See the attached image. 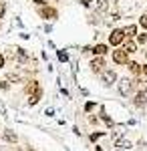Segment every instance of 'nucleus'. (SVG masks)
<instances>
[{"label": "nucleus", "instance_id": "nucleus-5", "mask_svg": "<svg viewBox=\"0 0 147 151\" xmlns=\"http://www.w3.org/2000/svg\"><path fill=\"white\" fill-rule=\"evenodd\" d=\"M89 67L95 75H103V73H105V67H107V65H105V57H95L91 60Z\"/></svg>", "mask_w": 147, "mask_h": 151}, {"label": "nucleus", "instance_id": "nucleus-25", "mask_svg": "<svg viewBox=\"0 0 147 151\" xmlns=\"http://www.w3.org/2000/svg\"><path fill=\"white\" fill-rule=\"evenodd\" d=\"M0 89H2V91H8V89H10V85H8L6 81H0Z\"/></svg>", "mask_w": 147, "mask_h": 151}, {"label": "nucleus", "instance_id": "nucleus-23", "mask_svg": "<svg viewBox=\"0 0 147 151\" xmlns=\"http://www.w3.org/2000/svg\"><path fill=\"white\" fill-rule=\"evenodd\" d=\"M95 107H97V103H93V101H89V103L85 105V113H91V111H93Z\"/></svg>", "mask_w": 147, "mask_h": 151}, {"label": "nucleus", "instance_id": "nucleus-27", "mask_svg": "<svg viewBox=\"0 0 147 151\" xmlns=\"http://www.w3.org/2000/svg\"><path fill=\"white\" fill-rule=\"evenodd\" d=\"M4 65H6V58H4V55H2V52H0V69H2Z\"/></svg>", "mask_w": 147, "mask_h": 151}, {"label": "nucleus", "instance_id": "nucleus-3", "mask_svg": "<svg viewBox=\"0 0 147 151\" xmlns=\"http://www.w3.org/2000/svg\"><path fill=\"white\" fill-rule=\"evenodd\" d=\"M123 42H125L123 28H113V30L109 32V45H113V47H119V45H123Z\"/></svg>", "mask_w": 147, "mask_h": 151}, {"label": "nucleus", "instance_id": "nucleus-34", "mask_svg": "<svg viewBox=\"0 0 147 151\" xmlns=\"http://www.w3.org/2000/svg\"><path fill=\"white\" fill-rule=\"evenodd\" d=\"M145 107H147V105H145Z\"/></svg>", "mask_w": 147, "mask_h": 151}, {"label": "nucleus", "instance_id": "nucleus-32", "mask_svg": "<svg viewBox=\"0 0 147 151\" xmlns=\"http://www.w3.org/2000/svg\"><path fill=\"white\" fill-rule=\"evenodd\" d=\"M115 151H123V149H119V147H115Z\"/></svg>", "mask_w": 147, "mask_h": 151}, {"label": "nucleus", "instance_id": "nucleus-11", "mask_svg": "<svg viewBox=\"0 0 147 151\" xmlns=\"http://www.w3.org/2000/svg\"><path fill=\"white\" fill-rule=\"evenodd\" d=\"M133 89H135L137 93L147 95V81H143V79H139V81H133Z\"/></svg>", "mask_w": 147, "mask_h": 151}, {"label": "nucleus", "instance_id": "nucleus-14", "mask_svg": "<svg viewBox=\"0 0 147 151\" xmlns=\"http://www.w3.org/2000/svg\"><path fill=\"white\" fill-rule=\"evenodd\" d=\"M127 69H129L131 75H139V73H141V65L135 63V60H129V63H127Z\"/></svg>", "mask_w": 147, "mask_h": 151}, {"label": "nucleus", "instance_id": "nucleus-26", "mask_svg": "<svg viewBox=\"0 0 147 151\" xmlns=\"http://www.w3.org/2000/svg\"><path fill=\"white\" fill-rule=\"evenodd\" d=\"M4 12H6V2H0V18L4 16Z\"/></svg>", "mask_w": 147, "mask_h": 151}, {"label": "nucleus", "instance_id": "nucleus-20", "mask_svg": "<svg viewBox=\"0 0 147 151\" xmlns=\"http://www.w3.org/2000/svg\"><path fill=\"white\" fill-rule=\"evenodd\" d=\"M137 45H147V32L137 35Z\"/></svg>", "mask_w": 147, "mask_h": 151}, {"label": "nucleus", "instance_id": "nucleus-19", "mask_svg": "<svg viewBox=\"0 0 147 151\" xmlns=\"http://www.w3.org/2000/svg\"><path fill=\"white\" fill-rule=\"evenodd\" d=\"M101 119L105 121V123H107V125H109V127H113V121H111V117L107 115V113H105L103 109H101Z\"/></svg>", "mask_w": 147, "mask_h": 151}, {"label": "nucleus", "instance_id": "nucleus-12", "mask_svg": "<svg viewBox=\"0 0 147 151\" xmlns=\"http://www.w3.org/2000/svg\"><path fill=\"white\" fill-rule=\"evenodd\" d=\"M123 35H125V38H133V36H137L139 32H137V26L135 24H127L123 28Z\"/></svg>", "mask_w": 147, "mask_h": 151}, {"label": "nucleus", "instance_id": "nucleus-9", "mask_svg": "<svg viewBox=\"0 0 147 151\" xmlns=\"http://www.w3.org/2000/svg\"><path fill=\"white\" fill-rule=\"evenodd\" d=\"M16 50H18V52H14V55H12V58H14L16 63H20V65H26L30 58H28V55H26V52H24V48H16Z\"/></svg>", "mask_w": 147, "mask_h": 151}, {"label": "nucleus", "instance_id": "nucleus-33", "mask_svg": "<svg viewBox=\"0 0 147 151\" xmlns=\"http://www.w3.org/2000/svg\"><path fill=\"white\" fill-rule=\"evenodd\" d=\"M145 60H147V50H145Z\"/></svg>", "mask_w": 147, "mask_h": 151}, {"label": "nucleus", "instance_id": "nucleus-1", "mask_svg": "<svg viewBox=\"0 0 147 151\" xmlns=\"http://www.w3.org/2000/svg\"><path fill=\"white\" fill-rule=\"evenodd\" d=\"M26 95H28V105H36L43 97V87L38 81H28L26 83Z\"/></svg>", "mask_w": 147, "mask_h": 151}, {"label": "nucleus", "instance_id": "nucleus-16", "mask_svg": "<svg viewBox=\"0 0 147 151\" xmlns=\"http://www.w3.org/2000/svg\"><path fill=\"white\" fill-rule=\"evenodd\" d=\"M115 147H119V149H131L133 145H131L129 139H123V137H121L119 141H115Z\"/></svg>", "mask_w": 147, "mask_h": 151}, {"label": "nucleus", "instance_id": "nucleus-29", "mask_svg": "<svg viewBox=\"0 0 147 151\" xmlns=\"http://www.w3.org/2000/svg\"><path fill=\"white\" fill-rule=\"evenodd\" d=\"M141 75H145V77H147V65H143V67H141Z\"/></svg>", "mask_w": 147, "mask_h": 151}, {"label": "nucleus", "instance_id": "nucleus-13", "mask_svg": "<svg viewBox=\"0 0 147 151\" xmlns=\"http://www.w3.org/2000/svg\"><path fill=\"white\" fill-rule=\"evenodd\" d=\"M133 105H135V107H145L147 105V95L137 93L135 97H133Z\"/></svg>", "mask_w": 147, "mask_h": 151}, {"label": "nucleus", "instance_id": "nucleus-18", "mask_svg": "<svg viewBox=\"0 0 147 151\" xmlns=\"http://www.w3.org/2000/svg\"><path fill=\"white\" fill-rule=\"evenodd\" d=\"M93 2H97V10L99 12L107 10V0H93Z\"/></svg>", "mask_w": 147, "mask_h": 151}, {"label": "nucleus", "instance_id": "nucleus-31", "mask_svg": "<svg viewBox=\"0 0 147 151\" xmlns=\"http://www.w3.org/2000/svg\"><path fill=\"white\" fill-rule=\"evenodd\" d=\"M95 151H103V147H99V145H97V147H95Z\"/></svg>", "mask_w": 147, "mask_h": 151}, {"label": "nucleus", "instance_id": "nucleus-17", "mask_svg": "<svg viewBox=\"0 0 147 151\" xmlns=\"http://www.w3.org/2000/svg\"><path fill=\"white\" fill-rule=\"evenodd\" d=\"M6 77H8V81H12V83H20L22 81V77H20L18 73H8Z\"/></svg>", "mask_w": 147, "mask_h": 151}, {"label": "nucleus", "instance_id": "nucleus-15", "mask_svg": "<svg viewBox=\"0 0 147 151\" xmlns=\"http://www.w3.org/2000/svg\"><path fill=\"white\" fill-rule=\"evenodd\" d=\"M123 50L127 52V55H133V52H137V42H133V40H127L125 42Z\"/></svg>", "mask_w": 147, "mask_h": 151}, {"label": "nucleus", "instance_id": "nucleus-4", "mask_svg": "<svg viewBox=\"0 0 147 151\" xmlns=\"http://www.w3.org/2000/svg\"><path fill=\"white\" fill-rule=\"evenodd\" d=\"M38 16L45 18V20H55V18H58V10H57V8H53V6H40Z\"/></svg>", "mask_w": 147, "mask_h": 151}, {"label": "nucleus", "instance_id": "nucleus-6", "mask_svg": "<svg viewBox=\"0 0 147 151\" xmlns=\"http://www.w3.org/2000/svg\"><path fill=\"white\" fill-rule=\"evenodd\" d=\"M129 55H127V52H125L123 48H115L113 50V63L115 65H127V63H129Z\"/></svg>", "mask_w": 147, "mask_h": 151}, {"label": "nucleus", "instance_id": "nucleus-28", "mask_svg": "<svg viewBox=\"0 0 147 151\" xmlns=\"http://www.w3.org/2000/svg\"><path fill=\"white\" fill-rule=\"evenodd\" d=\"M89 121L93 123V125H97V123H99V119H97V117H89Z\"/></svg>", "mask_w": 147, "mask_h": 151}, {"label": "nucleus", "instance_id": "nucleus-24", "mask_svg": "<svg viewBox=\"0 0 147 151\" xmlns=\"http://www.w3.org/2000/svg\"><path fill=\"white\" fill-rule=\"evenodd\" d=\"M139 24H141V26H143V28L147 30V14H143V16L139 18Z\"/></svg>", "mask_w": 147, "mask_h": 151}, {"label": "nucleus", "instance_id": "nucleus-30", "mask_svg": "<svg viewBox=\"0 0 147 151\" xmlns=\"http://www.w3.org/2000/svg\"><path fill=\"white\" fill-rule=\"evenodd\" d=\"M34 2H36L38 6H45V0H34Z\"/></svg>", "mask_w": 147, "mask_h": 151}, {"label": "nucleus", "instance_id": "nucleus-21", "mask_svg": "<svg viewBox=\"0 0 147 151\" xmlns=\"http://www.w3.org/2000/svg\"><path fill=\"white\" fill-rule=\"evenodd\" d=\"M57 55H58V60H61V63H67L68 60V52H65V50H58Z\"/></svg>", "mask_w": 147, "mask_h": 151}, {"label": "nucleus", "instance_id": "nucleus-2", "mask_svg": "<svg viewBox=\"0 0 147 151\" xmlns=\"http://www.w3.org/2000/svg\"><path fill=\"white\" fill-rule=\"evenodd\" d=\"M117 89H119V95L121 97H131V91H133V81L131 79H119L117 83Z\"/></svg>", "mask_w": 147, "mask_h": 151}, {"label": "nucleus", "instance_id": "nucleus-22", "mask_svg": "<svg viewBox=\"0 0 147 151\" xmlns=\"http://www.w3.org/2000/svg\"><path fill=\"white\" fill-rule=\"evenodd\" d=\"M103 135H105L103 131H95V133H91V141H97V139H101Z\"/></svg>", "mask_w": 147, "mask_h": 151}, {"label": "nucleus", "instance_id": "nucleus-7", "mask_svg": "<svg viewBox=\"0 0 147 151\" xmlns=\"http://www.w3.org/2000/svg\"><path fill=\"white\" fill-rule=\"evenodd\" d=\"M101 79H103V85H105V87H111V85L117 81V73H115L113 69H105V73L101 75Z\"/></svg>", "mask_w": 147, "mask_h": 151}, {"label": "nucleus", "instance_id": "nucleus-8", "mask_svg": "<svg viewBox=\"0 0 147 151\" xmlns=\"http://www.w3.org/2000/svg\"><path fill=\"white\" fill-rule=\"evenodd\" d=\"M2 139L6 141V143H18V135L12 129H4L2 131Z\"/></svg>", "mask_w": 147, "mask_h": 151}, {"label": "nucleus", "instance_id": "nucleus-10", "mask_svg": "<svg viewBox=\"0 0 147 151\" xmlns=\"http://www.w3.org/2000/svg\"><path fill=\"white\" fill-rule=\"evenodd\" d=\"M107 50H109V48H107V45H103V42H99V45H95V47L91 48V52H93L95 57H105Z\"/></svg>", "mask_w": 147, "mask_h": 151}]
</instances>
